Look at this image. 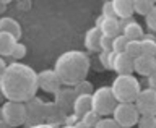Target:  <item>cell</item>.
Returning <instances> with one entry per match:
<instances>
[{
    "instance_id": "obj_1",
    "label": "cell",
    "mask_w": 156,
    "mask_h": 128,
    "mask_svg": "<svg viewBox=\"0 0 156 128\" xmlns=\"http://www.w3.org/2000/svg\"><path fill=\"white\" fill-rule=\"evenodd\" d=\"M37 89V73L26 63H10L0 76V94L7 101L26 102L36 96Z\"/></svg>"
},
{
    "instance_id": "obj_2",
    "label": "cell",
    "mask_w": 156,
    "mask_h": 128,
    "mask_svg": "<svg viewBox=\"0 0 156 128\" xmlns=\"http://www.w3.org/2000/svg\"><path fill=\"white\" fill-rule=\"evenodd\" d=\"M91 68V60L81 50H68L63 52L55 60L54 71L60 78L62 86L73 88L81 80H86Z\"/></svg>"
},
{
    "instance_id": "obj_3",
    "label": "cell",
    "mask_w": 156,
    "mask_h": 128,
    "mask_svg": "<svg viewBox=\"0 0 156 128\" xmlns=\"http://www.w3.org/2000/svg\"><path fill=\"white\" fill-rule=\"evenodd\" d=\"M109 88L114 99L120 104H133L138 92L141 91L140 81L133 75H117Z\"/></svg>"
},
{
    "instance_id": "obj_4",
    "label": "cell",
    "mask_w": 156,
    "mask_h": 128,
    "mask_svg": "<svg viewBox=\"0 0 156 128\" xmlns=\"http://www.w3.org/2000/svg\"><path fill=\"white\" fill-rule=\"evenodd\" d=\"M91 101H93V110L99 117H109L114 110V107L117 106V101L112 96L109 86H101L96 91H93Z\"/></svg>"
},
{
    "instance_id": "obj_5",
    "label": "cell",
    "mask_w": 156,
    "mask_h": 128,
    "mask_svg": "<svg viewBox=\"0 0 156 128\" xmlns=\"http://www.w3.org/2000/svg\"><path fill=\"white\" fill-rule=\"evenodd\" d=\"M2 120H5L12 128L26 123V106L24 102L7 101L2 106Z\"/></svg>"
},
{
    "instance_id": "obj_6",
    "label": "cell",
    "mask_w": 156,
    "mask_h": 128,
    "mask_svg": "<svg viewBox=\"0 0 156 128\" xmlns=\"http://www.w3.org/2000/svg\"><path fill=\"white\" fill-rule=\"evenodd\" d=\"M111 115H112L115 123L122 128L135 126L138 119H140V114L136 110L135 104H120V102H117V106L114 107Z\"/></svg>"
},
{
    "instance_id": "obj_7",
    "label": "cell",
    "mask_w": 156,
    "mask_h": 128,
    "mask_svg": "<svg viewBox=\"0 0 156 128\" xmlns=\"http://www.w3.org/2000/svg\"><path fill=\"white\" fill-rule=\"evenodd\" d=\"M133 104L140 115H156V91L151 88L141 89Z\"/></svg>"
},
{
    "instance_id": "obj_8",
    "label": "cell",
    "mask_w": 156,
    "mask_h": 128,
    "mask_svg": "<svg viewBox=\"0 0 156 128\" xmlns=\"http://www.w3.org/2000/svg\"><path fill=\"white\" fill-rule=\"evenodd\" d=\"M26 106V123L24 125H37L42 120H46V102L34 96L33 99L24 102Z\"/></svg>"
},
{
    "instance_id": "obj_9",
    "label": "cell",
    "mask_w": 156,
    "mask_h": 128,
    "mask_svg": "<svg viewBox=\"0 0 156 128\" xmlns=\"http://www.w3.org/2000/svg\"><path fill=\"white\" fill-rule=\"evenodd\" d=\"M37 86L42 91L55 94L62 88V83H60V78L57 76V73L54 70H42L41 73H37Z\"/></svg>"
},
{
    "instance_id": "obj_10",
    "label": "cell",
    "mask_w": 156,
    "mask_h": 128,
    "mask_svg": "<svg viewBox=\"0 0 156 128\" xmlns=\"http://www.w3.org/2000/svg\"><path fill=\"white\" fill-rule=\"evenodd\" d=\"M96 28L101 31L102 36L106 37H115L120 34V21L119 18H109V16H101L96 21Z\"/></svg>"
},
{
    "instance_id": "obj_11",
    "label": "cell",
    "mask_w": 156,
    "mask_h": 128,
    "mask_svg": "<svg viewBox=\"0 0 156 128\" xmlns=\"http://www.w3.org/2000/svg\"><path fill=\"white\" fill-rule=\"evenodd\" d=\"M75 96L76 94H75V91H73V88L62 86L60 89L55 92V101H54V104H55L63 114H67V112L72 110V104H73Z\"/></svg>"
},
{
    "instance_id": "obj_12",
    "label": "cell",
    "mask_w": 156,
    "mask_h": 128,
    "mask_svg": "<svg viewBox=\"0 0 156 128\" xmlns=\"http://www.w3.org/2000/svg\"><path fill=\"white\" fill-rule=\"evenodd\" d=\"M112 70L117 75H132L133 73V58L127 55L125 52H115L114 62H112Z\"/></svg>"
},
{
    "instance_id": "obj_13",
    "label": "cell",
    "mask_w": 156,
    "mask_h": 128,
    "mask_svg": "<svg viewBox=\"0 0 156 128\" xmlns=\"http://www.w3.org/2000/svg\"><path fill=\"white\" fill-rule=\"evenodd\" d=\"M156 70V58L153 55H138L133 58V71L141 76H150Z\"/></svg>"
},
{
    "instance_id": "obj_14",
    "label": "cell",
    "mask_w": 156,
    "mask_h": 128,
    "mask_svg": "<svg viewBox=\"0 0 156 128\" xmlns=\"http://www.w3.org/2000/svg\"><path fill=\"white\" fill-rule=\"evenodd\" d=\"M120 29H122V34L129 39V41H135V39H141L143 36V28H141L140 23L133 21L132 18H127V19H122L120 23Z\"/></svg>"
},
{
    "instance_id": "obj_15",
    "label": "cell",
    "mask_w": 156,
    "mask_h": 128,
    "mask_svg": "<svg viewBox=\"0 0 156 128\" xmlns=\"http://www.w3.org/2000/svg\"><path fill=\"white\" fill-rule=\"evenodd\" d=\"M93 110V101H91V94H76L72 104V112L75 114L78 119L86 114V112Z\"/></svg>"
},
{
    "instance_id": "obj_16",
    "label": "cell",
    "mask_w": 156,
    "mask_h": 128,
    "mask_svg": "<svg viewBox=\"0 0 156 128\" xmlns=\"http://www.w3.org/2000/svg\"><path fill=\"white\" fill-rule=\"evenodd\" d=\"M112 3V8H114V13H115V18H120V19H127V18H132L133 15V0H111Z\"/></svg>"
},
{
    "instance_id": "obj_17",
    "label": "cell",
    "mask_w": 156,
    "mask_h": 128,
    "mask_svg": "<svg viewBox=\"0 0 156 128\" xmlns=\"http://www.w3.org/2000/svg\"><path fill=\"white\" fill-rule=\"evenodd\" d=\"M102 34L96 26H93L91 29H88L85 34V47L88 52H101L99 41H101Z\"/></svg>"
},
{
    "instance_id": "obj_18",
    "label": "cell",
    "mask_w": 156,
    "mask_h": 128,
    "mask_svg": "<svg viewBox=\"0 0 156 128\" xmlns=\"http://www.w3.org/2000/svg\"><path fill=\"white\" fill-rule=\"evenodd\" d=\"M0 33H8L13 37L20 39L21 37V26L16 19L10 18V16H2L0 18Z\"/></svg>"
},
{
    "instance_id": "obj_19",
    "label": "cell",
    "mask_w": 156,
    "mask_h": 128,
    "mask_svg": "<svg viewBox=\"0 0 156 128\" xmlns=\"http://www.w3.org/2000/svg\"><path fill=\"white\" fill-rule=\"evenodd\" d=\"M18 42L16 37H13L8 33H0V57H10L15 44Z\"/></svg>"
},
{
    "instance_id": "obj_20",
    "label": "cell",
    "mask_w": 156,
    "mask_h": 128,
    "mask_svg": "<svg viewBox=\"0 0 156 128\" xmlns=\"http://www.w3.org/2000/svg\"><path fill=\"white\" fill-rule=\"evenodd\" d=\"M140 46H141V54L143 55H153L156 50V41L151 34H143L140 39Z\"/></svg>"
},
{
    "instance_id": "obj_21",
    "label": "cell",
    "mask_w": 156,
    "mask_h": 128,
    "mask_svg": "<svg viewBox=\"0 0 156 128\" xmlns=\"http://www.w3.org/2000/svg\"><path fill=\"white\" fill-rule=\"evenodd\" d=\"M154 5L156 3L153 0H133V12L141 15V16H146Z\"/></svg>"
},
{
    "instance_id": "obj_22",
    "label": "cell",
    "mask_w": 156,
    "mask_h": 128,
    "mask_svg": "<svg viewBox=\"0 0 156 128\" xmlns=\"http://www.w3.org/2000/svg\"><path fill=\"white\" fill-rule=\"evenodd\" d=\"M124 52L127 55H130L132 58L141 55V46H140V39H135V41H127V46L124 49Z\"/></svg>"
},
{
    "instance_id": "obj_23",
    "label": "cell",
    "mask_w": 156,
    "mask_h": 128,
    "mask_svg": "<svg viewBox=\"0 0 156 128\" xmlns=\"http://www.w3.org/2000/svg\"><path fill=\"white\" fill-rule=\"evenodd\" d=\"M114 55L115 52L112 50H101L99 52V62L106 70H112V62H114Z\"/></svg>"
},
{
    "instance_id": "obj_24",
    "label": "cell",
    "mask_w": 156,
    "mask_h": 128,
    "mask_svg": "<svg viewBox=\"0 0 156 128\" xmlns=\"http://www.w3.org/2000/svg\"><path fill=\"white\" fill-rule=\"evenodd\" d=\"M73 91H75V94H93L94 89H93V85L88 80H81L73 86Z\"/></svg>"
},
{
    "instance_id": "obj_25",
    "label": "cell",
    "mask_w": 156,
    "mask_h": 128,
    "mask_svg": "<svg viewBox=\"0 0 156 128\" xmlns=\"http://www.w3.org/2000/svg\"><path fill=\"white\" fill-rule=\"evenodd\" d=\"M101 117L96 114L94 110H90V112H86V114H83L81 117H80V120L85 123L88 128H94V125L98 123V120H99Z\"/></svg>"
},
{
    "instance_id": "obj_26",
    "label": "cell",
    "mask_w": 156,
    "mask_h": 128,
    "mask_svg": "<svg viewBox=\"0 0 156 128\" xmlns=\"http://www.w3.org/2000/svg\"><path fill=\"white\" fill-rule=\"evenodd\" d=\"M138 128H156V115H140L136 122Z\"/></svg>"
},
{
    "instance_id": "obj_27",
    "label": "cell",
    "mask_w": 156,
    "mask_h": 128,
    "mask_svg": "<svg viewBox=\"0 0 156 128\" xmlns=\"http://www.w3.org/2000/svg\"><path fill=\"white\" fill-rule=\"evenodd\" d=\"M127 39L124 34H117L115 37H112V52H124V49L127 46Z\"/></svg>"
},
{
    "instance_id": "obj_28",
    "label": "cell",
    "mask_w": 156,
    "mask_h": 128,
    "mask_svg": "<svg viewBox=\"0 0 156 128\" xmlns=\"http://www.w3.org/2000/svg\"><path fill=\"white\" fill-rule=\"evenodd\" d=\"M145 23H146V28H148L151 33H156V5L150 10V13L145 16Z\"/></svg>"
},
{
    "instance_id": "obj_29",
    "label": "cell",
    "mask_w": 156,
    "mask_h": 128,
    "mask_svg": "<svg viewBox=\"0 0 156 128\" xmlns=\"http://www.w3.org/2000/svg\"><path fill=\"white\" fill-rule=\"evenodd\" d=\"M24 55H26V46L21 44V42H16L15 47H13V50H12V54H10V57H13L15 60H21Z\"/></svg>"
},
{
    "instance_id": "obj_30",
    "label": "cell",
    "mask_w": 156,
    "mask_h": 128,
    "mask_svg": "<svg viewBox=\"0 0 156 128\" xmlns=\"http://www.w3.org/2000/svg\"><path fill=\"white\" fill-rule=\"evenodd\" d=\"M94 128H122L114 122V119H109V117H101L98 120V123L94 125Z\"/></svg>"
},
{
    "instance_id": "obj_31",
    "label": "cell",
    "mask_w": 156,
    "mask_h": 128,
    "mask_svg": "<svg viewBox=\"0 0 156 128\" xmlns=\"http://www.w3.org/2000/svg\"><path fill=\"white\" fill-rule=\"evenodd\" d=\"M102 16H109V18H115V13H114V8H112V3L111 0L102 3Z\"/></svg>"
},
{
    "instance_id": "obj_32",
    "label": "cell",
    "mask_w": 156,
    "mask_h": 128,
    "mask_svg": "<svg viewBox=\"0 0 156 128\" xmlns=\"http://www.w3.org/2000/svg\"><path fill=\"white\" fill-rule=\"evenodd\" d=\"M99 47H101V50H112V37L102 36L99 41Z\"/></svg>"
},
{
    "instance_id": "obj_33",
    "label": "cell",
    "mask_w": 156,
    "mask_h": 128,
    "mask_svg": "<svg viewBox=\"0 0 156 128\" xmlns=\"http://www.w3.org/2000/svg\"><path fill=\"white\" fill-rule=\"evenodd\" d=\"M148 85H150L148 88H151V89H154V91H156V70L148 76Z\"/></svg>"
},
{
    "instance_id": "obj_34",
    "label": "cell",
    "mask_w": 156,
    "mask_h": 128,
    "mask_svg": "<svg viewBox=\"0 0 156 128\" xmlns=\"http://www.w3.org/2000/svg\"><path fill=\"white\" fill-rule=\"evenodd\" d=\"M29 128H55V126L51 125V123H47V122H41V123L33 125V126H29Z\"/></svg>"
},
{
    "instance_id": "obj_35",
    "label": "cell",
    "mask_w": 156,
    "mask_h": 128,
    "mask_svg": "<svg viewBox=\"0 0 156 128\" xmlns=\"http://www.w3.org/2000/svg\"><path fill=\"white\" fill-rule=\"evenodd\" d=\"M5 68H7V62L3 60V57H0V76H2V73L5 71Z\"/></svg>"
},
{
    "instance_id": "obj_36",
    "label": "cell",
    "mask_w": 156,
    "mask_h": 128,
    "mask_svg": "<svg viewBox=\"0 0 156 128\" xmlns=\"http://www.w3.org/2000/svg\"><path fill=\"white\" fill-rule=\"evenodd\" d=\"M73 128H88V126H86L85 123H83L81 120H76L75 123H73Z\"/></svg>"
},
{
    "instance_id": "obj_37",
    "label": "cell",
    "mask_w": 156,
    "mask_h": 128,
    "mask_svg": "<svg viewBox=\"0 0 156 128\" xmlns=\"http://www.w3.org/2000/svg\"><path fill=\"white\" fill-rule=\"evenodd\" d=\"M0 128H12V126H10L5 120H0Z\"/></svg>"
},
{
    "instance_id": "obj_38",
    "label": "cell",
    "mask_w": 156,
    "mask_h": 128,
    "mask_svg": "<svg viewBox=\"0 0 156 128\" xmlns=\"http://www.w3.org/2000/svg\"><path fill=\"white\" fill-rule=\"evenodd\" d=\"M5 10H7V5L0 3V13H5Z\"/></svg>"
},
{
    "instance_id": "obj_39",
    "label": "cell",
    "mask_w": 156,
    "mask_h": 128,
    "mask_svg": "<svg viewBox=\"0 0 156 128\" xmlns=\"http://www.w3.org/2000/svg\"><path fill=\"white\" fill-rule=\"evenodd\" d=\"M10 2H13V0H0V3H3V5H8Z\"/></svg>"
},
{
    "instance_id": "obj_40",
    "label": "cell",
    "mask_w": 156,
    "mask_h": 128,
    "mask_svg": "<svg viewBox=\"0 0 156 128\" xmlns=\"http://www.w3.org/2000/svg\"><path fill=\"white\" fill-rule=\"evenodd\" d=\"M60 128H73V125H62Z\"/></svg>"
},
{
    "instance_id": "obj_41",
    "label": "cell",
    "mask_w": 156,
    "mask_h": 128,
    "mask_svg": "<svg viewBox=\"0 0 156 128\" xmlns=\"http://www.w3.org/2000/svg\"><path fill=\"white\" fill-rule=\"evenodd\" d=\"M0 120H2V107H0Z\"/></svg>"
},
{
    "instance_id": "obj_42",
    "label": "cell",
    "mask_w": 156,
    "mask_h": 128,
    "mask_svg": "<svg viewBox=\"0 0 156 128\" xmlns=\"http://www.w3.org/2000/svg\"><path fill=\"white\" fill-rule=\"evenodd\" d=\"M154 58H156V50H154Z\"/></svg>"
},
{
    "instance_id": "obj_43",
    "label": "cell",
    "mask_w": 156,
    "mask_h": 128,
    "mask_svg": "<svg viewBox=\"0 0 156 128\" xmlns=\"http://www.w3.org/2000/svg\"><path fill=\"white\" fill-rule=\"evenodd\" d=\"M153 2H154V3H156V0H153Z\"/></svg>"
},
{
    "instance_id": "obj_44",
    "label": "cell",
    "mask_w": 156,
    "mask_h": 128,
    "mask_svg": "<svg viewBox=\"0 0 156 128\" xmlns=\"http://www.w3.org/2000/svg\"><path fill=\"white\" fill-rule=\"evenodd\" d=\"M0 96H2V94H0Z\"/></svg>"
}]
</instances>
